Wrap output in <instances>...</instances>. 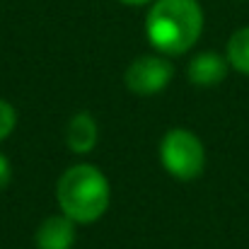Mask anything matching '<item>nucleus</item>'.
Segmentation results:
<instances>
[{
  "label": "nucleus",
  "instance_id": "1",
  "mask_svg": "<svg viewBox=\"0 0 249 249\" xmlns=\"http://www.w3.org/2000/svg\"><path fill=\"white\" fill-rule=\"evenodd\" d=\"M203 32V10L198 0H153L145 15L150 46L162 56H179L196 46Z\"/></svg>",
  "mask_w": 249,
  "mask_h": 249
},
{
  "label": "nucleus",
  "instance_id": "2",
  "mask_svg": "<svg viewBox=\"0 0 249 249\" xmlns=\"http://www.w3.org/2000/svg\"><path fill=\"white\" fill-rule=\"evenodd\" d=\"M56 201L63 215H68L78 225H89L99 220L109 208V179L99 167L87 162L68 167L56 184Z\"/></svg>",
  "mask_w": 249,
  "mask_h": 249
},
{
  "label": "nucleus",
  "instance_id": "3",
  "mask_svg": "<svg viewBox=\"0 0 249 249\" xmlns=\"http://www.w3.org/2000/svg\"><path fill=\"white\" fill-rule=\"evenodd\" d=\"M160 162L169 177L191 181L206 167V148L189 128H169L160 143Z\"/></svg>",
  "mask_w": 249,
  "mask_h": 249
},
{
  "label": "nucleus",
  "instance_id": "4",
  "mask_svg": "<svg viewBox=\"0 0 249 249\" xmlns=\"http://www.w3.org/2000/svg\"><path fill=\"white\" fill-rule=\"evenodd\" d=\"M172 63L167 61L165 56L160 53H148V56H141L136 58L128 71H126V87L138 94V97H153V94H160L165 89L169 80H172Z\"/></svg>",
  "mask_w": 249,
  "mask_h": 249
},
{
  "label": "nucleus",
  "instance_id": "5",
  "mask_svg": "<svg viewBox=\"0 0 249 249\" xmlns=\"http://www.w3.org/2000/svg\"><path fill=\"white\" fill-rule=\"evenodd\" d=\"M75 220H71L68 215L58 213V215H49L36 235H34V242L36 249H71L78 240V230H75Z\"/></svg>",
  "mask_w": 249,
  "mask_h": 249
},
{
  "label": "nucleus",
  "instance_id": "6",
  "mask_svg": "<svg viewBox=\"0 0 249 249\" xmlns=\"http://www.w3.org/2000/svg\"><path fill=\"white\" fill-rule=\"evenodd\" d=\"M228 71H230V63L223 53L201 51L189 61L186 78H189V83L198 85V87H213L228 78Z\"/></svg>",
  "mask_w": 249,
  "mask_h": 249
},
{
  "label": "nucleus",
  "instance_id": "7",
  "mask_svg": "<svg viewBox=\"0 0 249 249\" xmlns=\"http://www.w3.org/2000/svg\"><path fill=\"white\" fill-rule=\"evenodd\" d=\"M97 141H99V126H97L94 116L87 114V111H78L68 121V128H66V143H68V148L75 155H87V153L94 150Z\"/></svg>",
  "mask_w": 249,
  "mask_h": 249
},
{
  "label": "nucleus",
  "instance_id": "8",
  "mask_svg": "<svg viewBox=\"0 0 249 249\" xmlns=\"http://www.w3.org/2000/svg\"><path fill=\"white\" fill-rule=\"evenodd\" d=\"M225 58L230 68L249 78V27H240L237 32H232L225 46Z\"/></svg>",
  "mask_w": 249,
  "mask_h": 249
},
{
  "label": "nucleus",
  "instance_id": "9",
  "mask_svg": "<svg viewBox=\"0 0 249 249\" xmlns=\"http://www.w3.org/2000/svg\"><path fill=\"white\" fill-rule=\"evenodd\" d=\"M15 126H17V111H15V107L10 102L0 99V143L12 136Z\"/></svg>",
  "mask_w": 249,
  "mask_h": 249
},
{
  "label": "nucleus",
  "instance_id": "10",
  "mask_svg": "<svg viewBox=\"0 0 249 249\" xmlns=\"http://www.w3.org/2000/svg\"><path fill=\"white\" fill-rule=\"evenodd\" d=\"M10 179H12V167H10V160L0 153V191L10 184Z\"/></svg>",
  "mask_w": 249,
  "mask_h": 249
},
{
  "label": "nucleus",
  "instance_id": "11",
  "mask_svg": "<svg viewBox=\"0 0 249 249\" xmlns=\"http://www.w3.org/2000/svg\"><path fill=\"white\" fill-rule=\"evenodd\" d=\"M119 2L131 5V7H138V5H148V2H153V0H119Z\"/></svg>",
  "mask_w": 249,
  "mask_h": 249
}]
</instances>
